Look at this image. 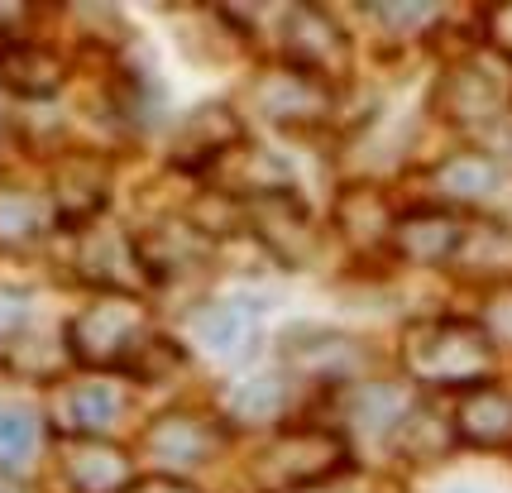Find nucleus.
Instances as JSON below:
<instances>
[{"instance_id": "obj_9", "label": "nucleus", "mask_w": 512, "mask_h": 493, "mask_svg": "<svg viewBox=\"0 0 512 493\" xmlns=\"http://www.w3.org/2000/svg\"><path fill=\"white\" fill-rule=\"evenodd\" d=\"M465 240V221L446 211V206H417V211H402L388 225V245L398 259L407 264H455V249Z\"/></svg>"}, {"instance_id": "obj_4", "label": "nucleus", "mask_w": 512, "mask_h": 493, "mask_svg": "<svg viewBox=\"0 0 512 493\" xmlns=\"http://www.w3.org/2000/svg\"><path fill=\"white\" fill-rule=\"evenodd\" d=\"M249 111L268 120V125H283V130H312L331 115L335 96L331 82L316 77L307 68H292V63H278V68H264L254 82L245 87Z\"/></svg>"}, {"instance_id": "obj_17", "label": "nucleus", "mask_w": 512, "mask_h": 493, "mask_svg": "<svg viewBox=\"0 0 512 493\" xmlns=\"http://www.w3.org/2000/svg\"><path fill=\"white\" fill-rule=\"evenodd\" d=\"M53 230V206L44 192L0 178V249H29Z\"/></svg>"}, {"instance_id": "obj_29", "label": "nucleus", "mask_w": 512, "mask_h": 493, "mask_svg": "<svg viewBox=\"0 0 512 493\" xmlns=\"http://www.w3.org/2000/svg\"><path fill=\"white\" fill-rule=\"evenodd\" d=\"M455 493H474V489H455Z\"/></svg>"}, {"instance_id": "obj_23", "label": "nucleus", "mask_w": 512, "mask_h": 493, "mask_svg": "<svg viewBox=\"0 0 512 493\" xmlns=\"http://www.w3.org/2000/svg\"><path fill=\"white\" fill-rule=\"evenodd\" d=\"M335 225L350 240H359V225H369V240H379V235H388V225H393V211L383 206V197L374 187H350V197L335 211Z\"/></svg>"}, {"instance_id": "obj_6", "label": "nucleus", "mask_w": 512, "mask_h": 493, "mask_svg": "<svg viewBox=\"0 0 512 493\" xmlns=\"http://www.w3.org/2000/svg\"><path fill=\"white\" fill-rule=\"evenodd\" d=\"M245 225L259 235V245L283 259L288 269L307 264L321 245V230H316L312 211L302 206V197L292 192H278V197H259V202H245Z\"/></svg>"}, {"instance_id": "obj_10", "label": "nucleus", "mask_w": 512, "mask_h": 493, "mask_svg": "<svg viewBox=\"0 0 512 493\" xmlns=\"http://www.w3.org/2000/svg\"><path fill=\"white\" fill-rule=\"evenodd\" d=\"M58 470L72 493H130L134 460L101 436H67L58 446Z\"/></svg>"}, {"instance_id": "obj_24", "label": "nucleus", "mask_w": 512, "mask_h": 493, "mask_svg": "<svg viewBox=\"0 0 512 493\" xmlns=\"http://www.w3.org/2000/svg\"><path fill=\"white\" fill-rule=\"evenodd\" d=\"M39 450V422L20 407H0V470H15Z\"/></svg>"}, {"instance_id": "obj_12", "label": "nucleus", "mask_w": 512, "mask_h": 493, "mask_svg": "<svg viewBox=\"0 0 512 493\" xmlns=\"http://www.w3.org/2000/svg\"><path fill=\"white\" fill-rule=\"evenodd\" d=\"M130 240H134V259H139V269L154 273V278L197 269L201 259H206V249H211L206 230L192 225V221H158V225H149V230L130 235Z\"/></svg>"}, {"instance_id": "obj_19", "label": "nucleus", "mask_w": 512, "mask_h": 493, "mask_svg": "<svg viewBox=\"0 0 512 493\" xmlns=\"http://www.w3.org/2000/svg\"><path fill=\"white\" fill-rule=\"evenodd\" d=\"M63 350H67L63 340L24 331V336L0 345V364H5L10 374H20V379H53L58 364H63Z\"/></svg>"}, {"instance_id": "obj_20", "label": "nucleus", "mask_w": 512, "mask_h": 493, "mask_svg": "<svg viewBox=\"0 0 512 493\" xmlns=\"http://www.w3.org/2000/svg\"><path fill=\"white\" fill-rule=\"evenodd\" d=\"M67 417L77 426V436H101V431H111L120 422V393H115L111 383H77L72 393H67Z\"/></svg>"}, {"instance_id": "obj_26", "label": "nucleus", "mask_w": 512, "mask_h": 493, "mask_svg": "<svg viewBox=\"0 0 512 493\" xmlns=\"http://www.w3.org/2000/svg\"><path fill=\"white\" fill-rule=\"evenodd\" d=\"M369 15L383 20V24H393V29H417V24L436 20V10H431V5H374Z\"/></svg>"}, {"instance_id": "obj_13", "label": "nucleus", "mask_w": 512, "mask_h": 493, "mask_svg": "<svg viewBox=\"0 0 512 493\" xmlns=\"http://www.w3.org/2000/svg\"><path fill=\"white\" fill-rule=\"evenodd\" d=\"M455 436L484 450H512V388H498L493 379L465 388L455 407Z\"/></svg>"}, {"instance_id": "obj_14", "label": "nucleus", "mask_w": 512, "mask_h": 493, "mask_svg": "<svg viewBox=\"0 0 512 493\" xmlns=\"http://www.w3.org/2000/svg\"><path fill=\"white\" fill-rule=\"evenodd\" d=\"M67 82V63L39 39H10L0 44V87L24 96V101H44Z\"/></svg>"}, {"instance_id": "obj_5", "label": "nucleus", "mask_w": 512, "mask_h": 493, "mask_svg": "<svg viewBox=\"0 0 512 493\" xmlns=\"http://www.w3.org/2000/svg\"><path fill=\"white\" fill-rule=\"evenodd\" d=\"M508 101H512L508 63L493 58V53H469V58H460V63L446 72L441 91H436V106H441L446 120H455V125L493 120Z\"/></svg>"}, {"instance_id": "obj_8", "label": "nucleus", "mask_w": 512, "mask_h": 493, "mask_svg": "<svg viewBox=\"0 0 512 493\" xmlns=\"http://www.w3.org/2000/svg\"><path fill=\"white\" fill-rule=\"evenodd\" d=\"M278 39H283V63L292 68H307L316 77H331V72L345 68V34L335 29V20L326 10H312V5H292L283 10V24H278Z\"/></svg>"}, {"instance_id": "obj_21", "label": "nucleus", "mask_w": 512, "mask_h": 493, "mask_svg": "<svg viewBox=\"0 0 512 493\" xmlns=\"http://www.w3.org/2000/svg\"><path fill=\"white\" fill-rule=\"evenodd\" d=\"M225 407H230L235 422H278V417L288 412V383L268 379V374L264 379H245L230 388Z\"/></svg>"}, {"instance_id": "obj_27", "label": "nucleus", "mask_w": 512, "mask_h": 493, "mask_svg": "<svg viewBox=\"0 0 512 493\" xmlns=\"http://www.w3.org/2000/svg\"><path fill=\"white\" fill-rule=\"evenodd\" d=\"M130 493H192V489L178 484V479H163V474H158V479H149V484H134Z\"/></svg>"}, {"instance_id": "obj_16", "label": "nucleus", "mask_w": 512, "mask_h": 493, "mask_svg": "<svg viewBox=\"0 0 512 493\" xmlns=\"http://www.w3.org/2000/svg\"><path fill=\"white\" fill-rule=\"evenodd\" d=\"M240 144V120L225 106H197L173 135V158L182 168H211Z\"/></svg>"}, {"instance_id": "obj_18", "label": "nucleus", "mask_w": 512, "mask_h": 493, "mask_svg": "<svg viewBox=\"0 0 512 493\" xmlns=\"http://www.w3.org/2000/svg\"><path fill=\"white\" fill-rule=\"evenodd\" d=\"M431 182L450 202H484L489 192H498V163L489 154H450L446 163H436Z\"/></svg>"}, {"instance_id": "obj_11", "label": "nucleus", "mask_w": 512, "mask_h": 493, "mask_svg": "<svg viewBox=\"0 0 512 493\" xmlns=\"http://www.w3.org/2000/svg\"><path fill=\"white\" fill-rule=\"evenodd\" d=\"M283 359L316 383H345L355 379L359 364H364V355H359V345L350 336L316 331V326H302V331L283 336Z\"/></svg>"}, {"instance_id": "obj_1", "label": "nucleus", "mask_w": 512, "mask_h": 493, "mask_svg": "<svg viewBox=\"0 0 512 493\" xmlns=\"http://www.w3.org/2000/svg\"><path fill=\"white\" fill-rule=\"evenodd\" d=\"M402 364L407 374L426 388H479L489 383L493 345L474 321H455V316H436L412 326L402 340Z\"/></svg>"}, {"instance_id": "obj_15", "label": "nucleus", "mask_w": 512, "mask_h": 493, "mask_svg": "<svg viewBox=\"0 0 512 493\" xmlns=\"http://www.w3.org/2000/svg\"><path fill=\"white\" fill-rule=\"evenodd\" d=\"M101 202H106V168L91 154H72L53 168V192H48L53 221L91 225Z\"/></svg>"}, {"instance_id": "obj_7", "label": "nucleus", "mask_w": 512, "mask_h": 493, "mask_svg": "<svg viewBox=\"0 0 512 493\" xmlns=\"http://www.w3.org/2000/svg\"><path fill=\"white\" fill-rule=\"evenodd\" d=\"M221 446V431L211 417L201 412H163L158 422H149V431L139 436V450L144 460H154L163 479L173 474H192L197 465L211 460V450Z\"/></svg>"}, {"instance_id": "obj_25", "label": "nucleus", "mask_w": 512, "mask_h": 493, "mask_svg": "<svg viewBox=\"0 0 512 493\" xmlns=\"http://www.w3.org/2000/svg\"><path fill=\"white\" fill-rule=\"evenodd\" d=\"M474 326L489 336L493 350H512V278H508V283H498V288L489 292L484 316H479Z\"/></svg>"}, {"instance_id": "obj_22", "label": "nucleus", "mask_w": 512, "mask_h": 493, "mask_svg": "<svg viewBox=\"0 0 512 493\" xmlns=\"http://www.w3.org/2000/svg\"><path fill=\"white\" fill-rule=\"evenodd\" d=\"M249 316H245V302H206L197 316H192V331H197L201 345L211 350H235L240 336H245Z\"/></svg>"}, {"instance_id": "obj_2", "label": "nucleus", "mask_w": 512, "mask_h": 493, "mask_svg": "<svg viewBox=\"0 0 512 493\" xmlns=\"http://www.w3.org/2000/svg\"><path fill=\"white\" fill-rule=\"evenodd\" d=\"M154 340V326H149V312L134 292H101L91 307L67 321V355L82 359V364H125L134 369V359L149 350Z\"/></svg>"}, {"instance_id": "obj_28", "label": "nucleus", "mask_w": 512, "mask_h": 493, "mask_svg": "<svg viewBox=\"0 0 512 493\" xmlns=\"http://www.w3.org/2000/svg\"><path fill=\"white\" fill-rule=\"evenodd\" d=\"M0 493H24V489L15 484V479H10V474H0Z\"/></svg>"}, {"instance_id": "obj_3", "label": "nucleus", "mask_w": 512, "mask_h": 493, "mask_svg": "<svg viewBox=\"0 0 512 493\" xmlns=\"http://www.w3.org/2000/svg\"><path fill=\"white\" fill-rule=\"evenodd\" d=\"M350 470V450L326 426H288L278 431L254 460L259 493H302Z\"/></svg>"}]
</instances>
